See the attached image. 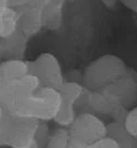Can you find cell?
Here are the masks:
<instances>
[{
	"label": "cell",
	"instance_id": "1",
	"mask_svg": "<svg viewBox=\"0 0 137 148\" xmlns=\"http://www.w3.org/2000/svg\"><path fill=\"white\" fill-rule=\"evenodd\" d=\"M62 104L60 90L41 86L36 92L29 96L12 114L13 117L29 118L38 121H53Z\"/></svg>",
	"mask_w": 137,
	"mask_h": 148
},
{
	"label": "cell",
	"instance_id": "2",
	"mask_svg": "<svg viewBox=\"0 0 137 148\" xmlns=\"http://www.w3.org/2000/svg\"><path fill=\"white\" fill-rule=\"evenodd\" d=\"M128 69L115 54H102L92 60L83 72V84L87 90H99L120 79Z\"/></svg>",
	"mask_w": 137,
	"mask_h": 148
},
{
	"label": "cell",
	"instance_id": "3",
	"mask_svg": "<svg viewBox=\"0 0 137 148\" xmlns=\"http://www.w3.org/2000/svg\"><path fill=\"white\" fill-rule=\"evenodd\" d=\"M41 82L35 74H28L20 79L8 81L0 84V103L5 108L7 114H12L13 111L20 106L29 96L36 92Z\"/></svg>",
	"mask_w": 137,
	"mask_h": 148
},
{
	"label": "cell",
	"instance_id": "4",
	"mask_svg": "<svg viewBox=\"0 0 137 148\" xmlns=\"http://www.w3.org/2000/svg\"><path fill=\"white\" fill-rule=\"evenodd\" d=\"M70 139L81 143H92L107 136V123L98 114L84 111L77 113L74 123L68 128Z\"/></svg>",
	"mask_w": 137,
	"mask_h": 148
},
{
	"label": "cell",
	"instance_id": "5",
	"mask_svg": "<svg viewBox=\"0 0 137 148\" xmlns=\"http://www.w3.org/2000/svg\"><path fill=\"white\" fill-rule=\"evenodd\" d=\"M30 72L39 77L45 87H51L60 90L66 81L61 65L53 53H40L35 60L30 61Z\"/></svg>",
	"mask_w": 137,
	"mask_h": 148
},
{
	"label": "cell",
	"instance_id": "6",
	"mask_svg": "<svg viewBox=\"0 0 137 148\" xmlns=\"http://www.w3.org/2000/svg\"><path fill=\"white\" fill-rule=\"evenodd\" d=\"M40 121L9 116L7 146L10 148H30L37 138Z\"/></svg>",
	"mask_w": 137,
	"mask_h": 148
},
{
	"label": "cell",
	"instance_id": "7",
	"mask_svg": "<svg viewBox=\"0 0 137 148\" xmlns=\"http://www.w3.org/2000/svg\"><path fill=\"white\" fill-rule=\"evenodd\" d=\"M104 89L115 96L123 106L129 108L137 98V72L128 67L127 72L120 79Z\"/></svg>",
	"mask_w": 137,
	"mask_h": 148
},
{
	"label": "cell",
	"instance_id": "8",
	"mask_svg": "<svg viewBox=\"0 0 137 148\" xmlns=\"http://www.w3.org/2000/svg\"><path fill=\"white\" fill-rule=\"evenodd\" d=\"M16 10L18 12V30L28 38L33 37L45 28L43 7L26 5Z\"/></svg>",
	"mask_w": 137,
	"mask_h": 148
},
{
	"label": "cell",
	"instance_id": "9",
	"mask_svg": "<svg viewBox=\"0 0 137 148\" xmlns=\"http://www.w3.org/2000/svg\"><path fill=\"white\" fill-rule=\"evenodd\" d=\"M29 38L21 31L8 38H0V58L6 59H23Z\"/></svg>",
	"mask_w": 137,
	"mask_h": 148
},
{
	"label": "cell",
	"instance_id": "10",
	"mask_svg": "<svg viewBox=\"0 0 137 148\" xmlns=\"http://www.w3.org/2000/svg\"><path fill=\"white\" fill-rule=\"evenodd\" d=\"M30 61L24 59H6L0 62V84L30 74Z\"/></svg>",
	"mask_w": 137,
	"mask_h": 148
},
{
	"label": "cell",
	"instance_id": "11",
	"mask_svg": "<svg viewBox=\"0 0 137 148\" xmlns=\"http://www.w3.org/2000/svg\"><path fill=\"white\" fill-rule=\"evenodd\" d=\"M107 136L113 138L120 148H137V139L129 134L121 123L114 120L107 123Z\"/></svg>",
	"mask_w": 137,
	"mask_h": 148
},
{
	"label": "cell",
	"instance_id": "12",
	"mask_svg": "<svg viewBox=\"0 0 137 148\" xmlns=\"http://www.w3.org/2000/svg\"><path fill=\"white\" fill-rule=\"evenodd\" d=\"M63 2V0H52L43 7L45 28H48L51 30H58L61 27Z\"/></svg>",
	"mask_w": 137,
	"mask_h": 148
},
{
	"label": "cell",
	"instance_id": "13",
	"mask_svg": "<svg viewBox=\"0 0 137 148\" xmlns=\"http://www.w3.org/2000/svg\"><path fill=\"white\" fill-rule=\"evenodd\" d=\"M77 108L76 104L74 102H71L68 98H64L62 96V104L61 108L58 112V114L55 116V118L53 119V121L59 125L60 127H64V128H69V126L74 123L76 116H77Z\"/></svg>",
	"mask_w": 137,
	"mask_h": 148
},
{
	"label": "cell",
	"instance_id": "14",
	"mask_svg": "<svg viewBox=\"0 0 137 148\" xmlns=\"http://www.w3.org/2000/svg\"><path fill=\"white\" fill-rule=\"evenodd\" d=\"M18 30V12L14 8L0 20V38H8L17 34Z\"/></svg>",
	"mask_w": 137,
	"mask_h": 148
},
{
	"label": "cell",
	"instance_id": "15",
	"mask_svg": "<svg viewBox=\"0 0 137 148\" xmlns=\"http://www.w3.org/2000/svg\"><path fill=\"white\" fill-rule=\"evenodd\" d=\"M87 89L84 87L82 82H76V81H64L62 87L60 88V92L64 98L70 99L75 104H77L86 94Z\"/></svg>",
	"mask_w": 137,
	"mask_h": 148
},
{
	"label": "cell",
	"instance_id": "16",
	"mask_svg": "<svg viewBox=\"0 0 137 148\" xmlns=\"http://www.w3.org/2000/svg\"><path fill=\"white\" fill-rule=\"evenodd\" d=\"M70 142V135L68 128L58 127L50 134L47 148H68Z\"/></svg>",
	"mask_w": 137,
	"mask_h": 148
},
{
	"label": "cell",
	"instance_id": "17",
	"mask_svg": "<svg viewBox=\"0 0 137 148\" xmlns=\"http://www.w3.org/2000/svg\"><path fill=\"white\" fill-rule=\"evenodd\" d=\"M123 126L129 134L137 139V106H134L128 110L123 121Z\"/></svg>",
	"mask_w": 137,
	"mask_h": 148
},
{
	"label": "cell",
	"instance_id": "18",
	"mask_svg": "<svg viewBox=\"0 0 137 148\" xmlns=\"http://www.w3.org/2000/svg\"><path fill=\"white\" fill-rule=\"evenodd\" d=\"M8 131H9V114H6L5 118L0 121V147L7 146Z\"/></svg>",
	"mask_w": 137,
	"mask_h": 148
},
{
	"label": "cell",
	"instance_id": "19",
	"mask_svg": "<svg viewBox=\"0 0 137 148\" xmlns=\"http://www.w3.org/2000/svg\"><path fill=\"white\" fill-rule=\"evenodd\" d=\"M67 81H76V82H82L83 83V73H81L79 71H70L64 75Z\"/></svg>",
	"mask_w": 137,
	"mask_h": 148
},
{
	"label": "cell",
	"instance_id": "20",
	"mask_svg": "<svg viewBox=\"0 0 137 148\" xmlns=\"http://www.w3.org/2000/svg\"><path fill=\"white\" fill-rule=\"evenodd\" d=\"M10 9L12 7L9 3V0H0V20L5 17L10 12Z\"/></svg>",
	"mask_w": 137,
	"mask_h": 148
},
{
	"label": "cell",
	"instance_id": "21",
	"mask_svg": "<svg viewBox=\"0 0 137 148\" xmlns=\"http://www.w3.org/2000/svg\"><path fill=\"white\" fill-rule=\"evenodd\" d=\"M123 6H125L128 9L137 14V0H117Z\"/></svg>",
	"mask_w": 137,
	"mask_h": 148
},
{
	"label": "cell",
	"instance_id": "22",
	"mask_svg": "<svg viewBox=\"0 0 137 148\" xmlns=\"http://www.w3.org/2000/svg\"><path fill=\"white\" fill-rule=\"evenodd\" d=\"M9 3H10V7L14 9H17V8H21L28 5L26 0H9Z\"/></svg>",
	"mask_w": 137,
	"mask_h": 148
},
{
	"label": "cell",
	"instance_id": "23",
	"mask_svg": "<svg viewBox=\"0 0 137 148\" xmlns=\"http://www.w3.org/2000/svg\"><path fill=\"white\" fill-rule=\"evenodd\" d=\"M52 0H26L28 5H32V6H39V7H44L46 6L48 2H51Z\"/></svg>",
	"mask_w": 137,
	"mask_h": 148
},
{
	"label": "cell",
	"instance_id": "24",
	"mask_svg": "<svg viewBox=\"0 0 137 148\" xmlns=\"http://www.w3.org/2000/svg\"><path fill=\"white\" fill-rule=\"evenodd\" d=\"M68 148H89L87 145L85 143H81V142H76L74 140L70 139V142H69V147Z\"/></svg>",
	"mask_w": 137,
	"mask_h": 148
},
{
	"label": "cell",
	"instance_id": "25",
	"mask_svg": "<svg viewBox=\"0 0 137 148\" xmlns=\"http://www.w3.org/2000/svg\"><path fill=\"white\" fill-rule=\"evenodd\" d=\"M100 1L107 8H114L115 5H116V2H117V0H100Z\"/></svg>",
	"mask_w": 137,
	"mask_h": 148
},
{
	"label": "cell",
	"instance_id": "26",
	"mask_svg": "<svg viewBox=\"0 0 137 148\" xmlns=\"http://www.w3.org/2000/svg\"><path fill=\"white\" fill-rule=\"evenodd\" d=\"M7 113H6V111H5V108L2 106V104L0 103V121L5 118V116H6Z\"/></svg>",
	"mask_w": 137,
	"mask_h": 148
},
{
	"label": "cell",
	"instance_id": "27",
	"mask_svg": "<svg viewBox=\"0 0 137 148\" xmlns=\"http://www.w3.org/2000/svg\"><path fill=\"white\" fill-rule=\"evenodd\" d=\"M63 1H73V0H63Z\"/></svg>",
	"mask_w": 137,
	"mask_h": 148
}]
</instances>
